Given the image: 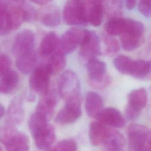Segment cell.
Wrapping results in <instances>:
<instances>
[{
  "mask_svg": "<svg viewBox=\"0 0 151 151\" xmlns=\"http://www.w3.org/2000/svg\"><path fill=\"white\" fill-rule=\"evenodd\" d=\"M28 127L39 149H48L54 142L55 132L54 126L48 123V120L37 112L35 111L29 117Z\"/></svg>",
  "mask_w": 151,
  "mask_h": 151,
  "instance_id": "6da1fadb",
  "label": "cell"
},
{
  "mask_svg": "<svg viewBox=\"0 0 151 151\" xmlns=\"http://www.w3.org/2000/svg\"><path fill=\"white\" fill-rule=\"evenodd\" d=\"M144 32L145 27L142 22L130 19L127 28L120 35L122 48L132 51L140 47L144 41Z\"/></svg>",
  "mask_w": 151,
  "mask_h": 151,
  "instance_id": "7a4b0ae2",
  "label": "cell"
},
{
  "mask_svg": "<svg viewBox=\"0 0 151 151\" xmlns=\"http://www.w3.org/2000/svg\"><path fill=\"white\" fill-rule=\"evenodd\" d=\"M63 18L68 25H83L88 24L86 1L68 0L63 11Z\"/></svg>",
  "mask_w": 151,
  "mask_h": 151,
  "instance_id": "3957f363",
  "label": "cell"
},
{
  "mask_svg": "<svg viewBox=\"0 0 151 151\" xmlns=\"http://www.w3.org/2000/svg\"><path fill=\"white\" fill-rule=\"evenodd\" d=\"M86 66L89 82L91 86L101 88L110 83L111 79L107 74L106 64L104 61L94 58L88 61Z\"/></svg>",
  "mask_w": 151,
  "mask_h": 151,
  "instance_id": "277c9868",
  "label": "cell"
},
{
  "mask_svg": "<svg viewBox=\"0 0 151 151\" xmlns=\"http://www.w3.org/2000/svg\"><path fill=\"white\" fill-rule=\"evenodd\" d=\"M65 105L55 116V122L61 124L75 123L81 115L80 94L65 100Z\"/></svg>",
  "mask_w": 151,
  "mask_h": 151,
  "instance_id": "5b68a950",
  "label": "cell"
},
{
  "mask_svg": "<svg viewBox=\"0 0 151 151\" xmlns=\"http://www.w3.org/2000/svg\"><path fill=\"white\" fill-rule=\"evenodd\" d=\"M58 91L64 100L80 94V83L76 73L71 70L64 71L58 79Z\"/></svg>",
  "mask_w": 151,
  "mask_h": 151,
  "instance_id": "8992f818",
  "label": "cell"
},
{
  "mask_svg": "<svg viewBox=\"0 0 151 151\" xmlns=\"http://www.w3.org/2000/svg\"><path fill=\"white\" fill-rule=\"evenodd\" d=\"M87 29L72 28L66 31L61 37L57 51L64 55L73 52L83 42Z\"/></svg>",
  "mask_w": 151,
  "mask_h": 151,
  "instance_id": "52a82bcc",
  "label": "cell"
},
{
  "mask_svg": "<svg viewBox=\"0 0 151 151\" xmlns=\"http://www.w3.org/2000/svg\"><path fill=\"white\" fill-rule=\"evenodd\" d=\"M51 74L47 64H41L37 66L31 72L29 79L31 90L38 94H44L47 93Z\"/></svg>",
  "mask_w": 151,
  "mask_h": 151,
  "instance_id": "ba28073f",
  "label": "cell"
},
{
  "mask_svg": "<svg viewBox=\"0 0 151 151\" xmlns=\"http://www.w3.org/2000/svg\"><path fill=\"white\" fill-rule=\"evenodd\" d=\"M80 57L87 61L96 58L101 54L100 39L93 31H87L86 37L80 45Z\"/></svg>",
  "mask_w": 151,
  "mask_h": 151,
  "instance_id": "9c48e42d",
  "label": "cell"
},
{
  "mask_svg": "<svg viewBox=\"0 0 151 151\" xmlns=\"http://www.w3.org/2000/svg\"><path fill=\"white\" fill-rule=\"evenodd\" d=\"M150 130L143 124L132 123L127 129L129 151L136 150L146 145L147 137Z\"/></svg>",
  "mask_w": 151,
  "mask_h": 151,
  "instance_id": "30bf717a",
  "label": "cell"
},
{
  "mask_svg": "<svg viewBox=\"0 0 151 151\" xmlns=\"http://www.w3.org/2000/svg\"><path fill=\"white\" fill-rule=\"evenodd\" d=\"M35 45V35L29 29H24L19 32L15 37L12 52L16 57L34 50Z\"/></svg>",
  "mask_w": 151,
  "mask_h": 151,
  "instance_id": "8fae6325",
  "label": "cell"
},
{
  "mask_svg": "<svg viewBox=\"0 0 151 151\" xmlns=\"http://www.w3.org/2000/svg\"><path fill=\"white\" fill-rule=\"evenodd\" d=\"M96 119L106 126L116 128H122L126 124L125 118L120 111L111 107L103 109L99 114Z\"/></svg>",
  "mask_w": 151,
  "mask_h": 151,
  "instance_id": "7c38bea8",
  "label": "cell"
},
{
  "mask_svg": "<svg viewBox=\"0 0 151 151\" xmlns=\"http://www.w3.org/2000/svg\"><path fill=\"white\" fill-rule=\"evenodd\" d=\"M2 143L4 145L6 151H29V150L28 136L18 131Z\"/></svg>",
  "mask_w": 151,
  "mask_h": 151,
  "instance_id": "4fadbf2b",
  "label": "cell"
},
{
  "mask_svg": "<svg viewBox=\"0 0 151 151\" xmlns=\"http://www.w3.org/2000/svg\"><path fill=\"white\" fill-rule=\"evenodd\" d=\"M24 109L20 97L14 98L10 103L6 113V122L17 126L20 124L24 119Z\"/></svg>",
  "mask_w": 151,
  "mask_h": 151,
  "instance_id": "5bb4252c",
  "label": "cell"
},
{
  "mask_svg": "<svg viewBox=\"0 0 151 151\" xmlns=\"http://www.w3.org/2000/svg\"><path fill=\"white\" fill-rule=\"evenodd\" d=\"M14 30L10 11V4L6 0H0V34L6 35Z\"/></svg>",
  "mask_w": 151,
  "mask_h": 151,
  "instance_id": "9a60e30c",
  "label": "cell"
},
{
  "mask_svg": "<svg viewBox=\"0 0 151 151\" xmlns=\"http://www.w3.org/2000/svg\"><path fill=\"white\" fill-rule=\"evenodd\" d=\"M87 22L93 27H98L103 21L104 8L102 2L86 1Z\"/></svg>",
  "mask_w": 151,
  "mask_h": 151,
  "instance_id": "2e32d148",
  "label": "cell"
},
{
  "mask_svg": "<svg viewBox=\"0 0 151 151\" xmlns=\"http://www.w3.org/2000/svg\"><path fill=\"white\" fill-rule=\"evenodd\" d=\"M125 139L119 132L110 129L101 146L103 151H119L123 149Z\"/></svg>",
  "mask_w": 151,
  "mask_h": 151,
  "instance_id": "e0dca14e",
  "label": "cell"
},
{
  "mask_svg": "<svg viewBox=\"0 0 151 151\" xmlns=\"http://www.w3.org/2000/svg\"><path fill=\"white\" fill-rule=\"evenodd\" d=\"M85 109L89 117L96 119L99 114L103 109L102 97L97 93L88 91L86 96Z\"/></svg>",
  "mask_w": 151,
  "mask_h": 151,
  "instance_id": "ac0fdd59",
  "label": "cell"
},
{
  "mask_svg": "<svg viewBox=\"0 0 151 151\" xmlns=\"http://www.w3.org/2000/svg\"><path fill=\"white\" fill-rule=\"evenodd\" d=\"M110 129L97 121L91 122L89 126L88 138L90 143L95 146L101 145Z\"/></svg>",
  "mask_w": 151,
  "mask_h": 151,
  "instance_id": "d6986e66",
  "label": "cell"
},
{
  "mask_svg": "<svg viewBox=\"0 0 151 151\" xmlns=\"http://www.w3.org/2000/svg\"><path fill=\"white\" fill-rule=\"evenodd\" d=\"M147 104V92L143 88H139L131 91L127 96V105L141 111Z\"/></svg>",
  "mask_w": 151,
  "mask_h": 151,
  "instance_id": "ffe728a7",
  "label": "cell"
},
{
  "mask_svg": "<svg viewBox=\"0 0 151 151\" xmlns=\"http://www.w3.org/2000/svg\"><path fill=\"white\" fill-rule=\"evenodd\" d=\"M61 16L59 9L55 6H49L42 9L40 14V21L44 26L54 28L61 24Z\"/></svg>",
  "mask_w": 151,
  "mask_h": 151,
  "instance_id": "44dd1931",
  "label": "cell"
},
{
  "mask_svg": "<svg viewBox=\"0 0 151 151\" xmlns=\"http://www.w3.org/2000/svg\"><path fill=\"white\" fill-rule=\"evenodd\" d=\"M38 101L35 111L48 120L52 116L56 105V99L54 95L46 93Z\"/></svg>",
  "mask_w": 151,
  "mask_h": 151,
  "instance_id": "7402d4cb",
  "label": "cell"
},
{
  "mask_svg": "<svg viewBox=\"0 0 151 151\" xmlns=\"http://www.w3.org/2000/svg\"><path fill=\"white\" fill-rule=\"evenodd\" d=\"M60 38L55 32L46 34L42 38L40 44V52L42 56L48 57L55 52L58 47Z\"/></svg>",
  "mask_w": 151,
  "mask_h": 151,
  "instance_id": "603a6c76",
  "label": "cell"
},
{
  "mask_svg": "<svg viewBox=\"0 0 151 151\" xmlns=\"http://www.w3.org/2000/svg\"><path fill=\"white\" fill-rule=\"evenodd\" d=\"M16 58V67L23 74H27L31 73L36 67L37 55L34 50Z\"/></svg>",
  "mask_w": 151,
  "mask_h": 151,
  "instance_id": "cb8c5ba5",
  "label": "cell"
},
{
  "mask_svg": "<svg viewBox=\"0 0 151 151\" xmlns=\"http://www.w3.org/2000/svg\"><path fill=\"white\" fill-rule=\"evenodd\" d=\"M129 18L114 17L109 19L105 24L104 29L107 35L114 37L120 35L127 28Z\"/></svg>",
  "mask_w": 151,
  "mask_h": 151,
  "instance_id": "d4e9b609",
  "label": "cell"
},
{
  "mask_svg": "<svg viewBox=\"0 0 151 151\" xmlns=\"http://www.w3.org/2000/svg\"><path fill=\"white\" fill-rule=\"evenodd\" d=\"M19 81L18 73L9 70L0 74V91L3 94L10 93L17 87Z\"/></svg>",
  "mask_w": 151,
  "mask_h": 151,
  "instance_id": "484cf974",
  "label": "cell"
},
{
  "mask_svg": "<svg viewBox=\"0 0 151 151\" xmlns=\"http://www.w3.org/2000/svg\"><path fill=\"white\" fill-rule=\"evenodd\" d=\"M64 54L56 51L50 56L47 65L52 74L60 73L64 68L66 64V59Z\"/></svg>",
  "mask_w": 151,
  "mask_h": 151,
  "instance_id": "4316f807",
  "label": "cell"
},
{
  "mask_svg": "<svg viewBox=\"0 0 151 151\" xmlns=\"http://www.w3.org/2000/svg\"><path fill=\"white\" fill-rule=\"evenodd\" d=\"M150 71V61L144 60H134L130 76L137 79H143L148 76Z\"/></svg>",
  "mask_w": 151,
  "mask_h": 151,
  "instance_id": "83f0119b",
  "label": "cell"
},
{
  "mask_svg": "<svg viewBox=\"0 0 151 151\" xmlns=\"http://www.w3.org/2000/svg\"><path fill=\"white\" fill-rule=\"evenodd\" d=\"M134 60L124 55H119L117 56L114 61L113 64L116 69L123 74H130Z\"/></svg>",
  "mask_w": 151,
  "mask_h": 151,
  "instance_id": "f1b7e54d",
  "label": "cell"
},
{
  "mask_svg": "<svg viewBox=\"0 0 151 151\" xmlns=\"http://www.w3.org/2000/svg\"><path fill=\"white\" fill-rule=\"evenodd\" d=\"M21 8L24 22H33L37 20L38 15L34 6L25 3L21 6Z\"/></svg>",
  "mask_w": 151,
  "mask_h": 151,
  "instance_id": "f546056e",
  "label": "cell"
},
{
  "mask_svg": "<svg viewBox=\"0 0 151 151\" xmlns=\"http://www.w3.org/2000/svg\"><path fill=\"white\" fill-rule=\"evenodd\" d=\"M104 42L106 45V52L108 54H114L120 50V45L119 41L110 35H105L103 37Z\"/></svg>",
  "mask_w": 151,
  "mask_h": 151,
  "instance_id": "4dcf8cb0",
  "label": "cell"
},
{
  "mask_svg": "<svg viewBox=\"0 0 151 151\" xmlns=\"http://www.w3.org/2000/svg\"><path fill=\"white\" fill-rule=\"evenodd\" d=\"M54 149L55 151H77L76 143L71 139H64L59 142Z\"/></svg>",
  "mask_w": 151,
  "mask_h": 151,
  "instance_id": "1f68e13d",
  "label": "cell"
},
{
  "mask_svg": "<svg viewBox=\"0 0 151 151\" xmlns=\"http://www.w3.org/2000/svg\"><path fill=\"white\" fill-rule=\"evenodd\" d=\"M11 61L9 57L5 54H1L0 55V74L11 70Z\"/></svg>",
  "mask_w": 151,
  "mask_h": 151,
  "instance_id": "d6a6232c",
  "label": "cell"
},
{
  "mask_svg": "<svg viewBox=\"0 0 151 151\" xmlns=\"http://www.w3.org/2000/svg\"><path fill=\"white\" fill-rule=\"evenodd\" d=\"M141 111H137L133 108H132L131 107L126 105V107H125V110H124V114H125V117L126 118L129 120H136L140 114Z\"/></svg>",
  "mask_w": 151,
  "mask_h": 151,
  "instance_id": "836d02e7",
  "label": "cell"
},
{
  "mask_svg": "<svg viewBox=\"0 0 151 151\" xmlns=\"http://www.w3.org/2000/svg\"><path fill=\"white\" fill-rule=\"evenodd\" d=\"M138 9L139 12L147 18L151 17V6L144 1H139L138 4Z\"/></svg>",
  "mask_w": 151,
  "mask_h": 151,
  "instance_id": "e575fe53",
  "label": "cell"
},
{
  "mask_svg": "<svg viewBox=\"0 0 151 151\" xmlns=\"http://www.w3.org/2000/svg\"><path fill=\"white\" fill-rule=\"evenodd\" d=\"M126 7L129 10H132L136 6V0H124Z\"/></svg>",
  "mask_w": 151,
  "mask_h": 151,
  "instance_id": "d590c367",
  "label": "cell"
},
{
  "mask_svg": "<svg viewBox=\"0 0 151 151\" xmlns=\"http://www.w3.org/2000/svg\"><path fill=\"white\" fill-rule=\"evenodd\" d=\"M11 5L16 6H22L25 3V0H6Z\"/></svg>",
  "mask_w": 151,
  "mask_h": 151,
  "instance_id": "8d00e7d4",
  "label": "cell"
},
{
  "mask_svg": "<svg viewBox=\"0 0 151 151\" xmlns=\"http://www.w3.org/2000/svg\"><path fill=\"white\" fill-rule=\"evenodd\" d=\"M32 2L38 5H46L50 3L52 0H30Z\"/></svg>",
  "mask_w": 151,
  "mask_h": 151,
  "instance_id": "74e56055",
  "label": "cell"
},
{
  "mask_svg": "<svg viewBox=\"0 0 151 151\" xmlns=\"http://www.w3.org/2000/svg\"><path fill=\"white\" fill-rule=\"evenodd\" d=\"M146 146L151 149V130H150L147 137V140H146Z\"/></svg>",
  "mask_w": 151,
  "mask_h": 151,
  "instance_id": "f35d334b",
  "label": "cell"
},
{
  "mask_svg": "<svg viewBox=\"0 0 151 151\" xmlns=\"http://www.w3.org/2000/svg\"><path fill=\"white\" fill-rule=\"evenodd\" d=\"M135 151H151V149H149V148L146 146V145H145L144 146L142 147L141 148H140V149H137V150H135Z\"/></svg>",
  "mask_w": 151,
  "mask_h": 151,
  "instance_id": "ab89813d",
  "label": "cell"
},
{
  "mask_svg": "<svg viewBox=\"0 0 151 151\" xmlns=\"http://www.w3.org/2000/svg\"><path fill=\"white\" fill-rule=\"evenodd\" d=\"M5 113V110L2 105L0 106V117H2Z\"/></svg>",
  "mask_w": 151,
  "mask_h": 151,
  "instance_id": "60d3db41",
  "label": "cell"
},
{
  "mask_svg": "<svg viewBox=\"0 0 151 151\" xmlns=\"http://www.w3.org/2000/svg\"><path fill=\"white\" fill-rule=\"evenodd\" d=\"M139 1H142L145 2L146 3H147V4H149V5L151 6V0H139Z\"/></svg>",
  "mask_w": 151,
  "mask_h": 151,
  "instance_id": "b9f144b4",
  "label": "cell"
},
{
  "mask_svg": "<svg viewBox=\"0 0 151 151\" xmlns=\"http://www.w3.org/2000/svg\"><path fill=\"white\" fill-rule=\"evenodd\" d=\"M90 1H93V2H102L104 0H88Z\"/></svg>",
  "mask_w": 151,
  "mask_h": 151,
  "instance_id": "7bdbcfd3",
  "label": "cell"
},
{
  "mask_svg": "<svg viewBox=\"0 0 151 151\" xmlns=\"http://www.w3.org/2000/svg\"><path fill=\"white\" fill-rule=\"evenodd\" d=\"M149 44H150V47H151V34H150V37H149Z\"/></svg>",
  "mask_w": 151,
  "mask_h": 151,
  "instance_id": "ee69618b",
  "label": "cell"
},
{
  "mask_svg": "<svg viewBox=\"0 0 151 151\" xmlns=\"http://www.w3.org/2000/svg\"><path fill=\"white\" fill-rule=\"evenodd\" d=\"M48 151H55V149H54V148H52V149H51L48 150Z\"/></svg>",
  "mask_w": 151,
  "mask_h": 151,
  "instance_id": "f6af8a7d",
  "label": "cell"
},
{
  "mask_svg": "<svg viewBox=\"0 0 151 151\" xmlns=\"http://www.w3.org/2000/svg\"><path fill=\"white\" fill-rule=\"evenodd\" d=\"M119 151H124L123 149H121V150H119Z\"/></svg>",
  "mask_w": 151,
  "mask_h": 151,
  "instance_id": "bcb514c9",
  "label": "cell"
},
{
  "mask_svg": "<svg viewBox=\"0 0 151 151\" xmlns=\"http://www.w3.org/2000/svg\"><path fill=\"white\" fill-rule=\"evenodd\" d=\"M0 151H3V150H2V149H1V150H0Z\"/></svg>",
  "mask_w": 151,
  "mask_h": 151,
  "instance_id": "7dc6e473",
  "label": "cell"
}]
</instances>
